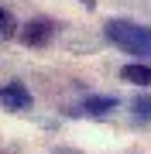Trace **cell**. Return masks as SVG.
<instances>
[{"mask_svg": "<svg viewBox=\"0 0 151 154\" xmlns=\"http://www.w3.org/2000/svg\"><path fill=\"white\" fill-rule=\"evenodd\" d=\"M106 38L117 45V48L131 51V55L151 58V28H144V24H137V21H127V17L106 21Z\"/></svg>", "mask_w": 151, "mask_h": 154, "instance_id": "cell-1", "label": "cell"}, {"mask_svg": "<svg viewBox=\"0 0 151 154\" xmlns=\"http://www.w3.org/2000/svg\"><path fill=\"white\" fill-rule=\"evenodd\" d=\"M17 34H21V41L28 45V48H45V45L55 38V21H48V17H31Z\"/></svg>", "mask_w": 151, "mask_h": 154, "instance_id": "cell-2", "label": "cell"}, {"mask_svg": "<svg viewBox=\"0 0 151 154\" xmlns=\"http://www.w3.org/2000/svg\"><path fill=\"white\" fill-rule=\"evenodd\" d=\"M31 93H28V86L24 82H4L0 86V106L4 110H11V113H24V110H31Z\"/></svg>", "mask_w": 151, "mask_h": 154, "instance_id": "cell-3", "label": "cell"}, {"mask_svg": "<svg viewBox=\"0 0 151 154\" xmlns=\"http://www.w3.org/2000/svg\"><path fill=\"white\" fill-rule=\"evenodd\" d=\"M113 110H117V99H113V96H90L79 113H86V116H106Z\"/></svg>", "mask_w": 151, "mask_h": 154, "instance_id": "cell-4", "label": "cell"}, {"mask_svg": "<svg viewBox=\"0 0 151 154\" xmlns=\"http://www.w3.org/2000/svg\"><path fill=\"white\" fill-rule=\"evenodd\" d=\"M120 79L124 82H134V86H151V65H124Z\"/></svg>", "mask_w": 151, "mask_h": 154, "instance_id": "cell-5", "label": "cell"}, {"mask_svg": "<svg viewBox=\"0 0 151 154\" xmlns=\"http://www.w3.org/2000/svg\"><path fill=\"white\" fill-rule=\"evenodd\" d=\"M131 110H134V120L137 123H151V96L141 93L134 103H131Z\"/></svg>", "mask_w": 151, "mask_h": 154, "instance_id": "cell-6", "label": "cell"}, {"mask_svg": "<svg viewBox=\"0 0 151 154\" xmlns=\"http://www.w3.org/2000/svg\"><path fill=\"white\" fill-rule=\"evenodd\" d=\"M0 34H17V21L0 7Z\"/></svg>", "mask_w": 151, "mask_h": 154, "instance_id": "cell-7", "label": "cell"}]
</instances>
